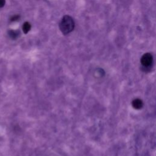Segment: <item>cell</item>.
Instances as JSON below:
<instances>
[{
    "mask_svg": "<svg viewBox=\"0 0 156 156\" xmlns=\"http://www.w3.org/2000/svg\"><path fill=\"white\" fill-rule=\"evenodd\" d=\"M8 34L9 37L12 39H16L20 35V32L19 30H9L8 31Z\"/></svg>",
    "mask_w": 156,
    "mask_h": 156,
    "instance_id": "3",
    "label": "cell"
},
{
    "mask_svg": "<svg viewBox=\"0 0 156 156\" xmlns=\"http://www.w3.org/2000/svg\"><path fill=\"white\" fill-rule=\"evenodd\" d=\"M30 28H31V25L29 22L24 23L23 25V30L24 34L28 33V32L30 30Z\"/></svg>",
    "mask_w": 156,
    "mask_h": 156,
    "instance_id": "4",
    "label": "cell"
},
{
    "mask_svg": "<svg viewBox=\"0 0 156 156\" xmlns=\"http://www.w3.org/2000/svg\"><path fill=\"white\" fill-rule=\"evenodd\" d=\"M5 3V0H0V7H2Z\"/></svg>",
    "mask_w": 156,
    "mask_h": 156,
    "instance_id": "7",
    "label": "cell"
},
{
    "mask_svg": "<svg viewBox=\"0 0 156 156\" xmlns=\"http://www.w3.org/2000/svg\"><path fill=\"white\" fill-rule=\"evenodd\" d=\"M74 26L75 23L73 19L69 15H65L62 18L59 24L60 29L64 35L71 32L74 28Z\"/></svg>",
    "mask_w": 156,
    "mask_h": 156,
    "instance_id": "1",
    "label": "cell"
},
{
    "mask_svg": "<svg viewBox=\"0 0 156 156\" xmlns=\"http://www.w3.org/2000/svg\"><path fill=\"white\" fill-rule=\"evenodd\" d=\"M152 62L153 57L150 53H145L141 58V63L146 68L151 66Z\"/></svg>",
    "mask_w": 156,
    "mask_h": 156,
    "instance_id": "2",
    "label": "cell"
},
{
    "mask_svg": "<svg viewBox=\"0 0 156 156\" xmlns=\"http://www.w3.org/2000/svg\"><path fill=\"white\" fill-rule=\"evenodd\" d=\"M20 15H13L11 18H10V21H18L19 19H20Z\"/></svg>",
    "mask_w": 156,
    "mask_h": 156,
    "instance_id": "6",
    "label": "cell"
},
{
    "mask_svg": "<svg viewBox=\"0 0 156 156\" xmlns=\"http://www.w3.org/2000/svg\"><path fill=\"white\" fill-rule=\"evenodd\" d=\"M133 106L136 108H140L142 106V102L140 99H135L133 101Z\"/></svg>",
    "mask_w": 156,
    "mask_h": 156,
    "instance_id": "5",
    "label": "cell"
}]
</instances>
